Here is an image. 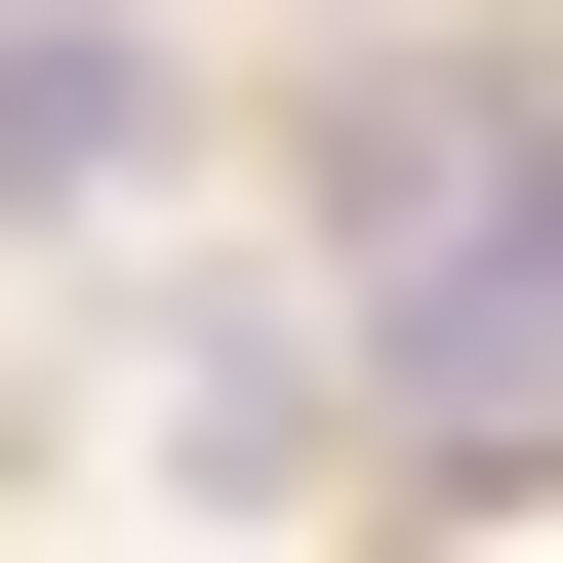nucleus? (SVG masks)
I'll return each mask as SVG.
<instances>
[{"label":"nucleus","instance_id":"1","mask_svg":"<svg viewBox=\"0 0 563 563\" xmlns=\"http://www.w3.org/2000/svg\"><path fill=\"white\" fill-rule=\"evenodd\" d=\"M523 162H563V81H523V41H363V81H322V242H363V282H443Z\"/></svg>","mask_w":563,"mask_h":563},{"label":"nucleus","instance_id":"2","mask_svg":"<svg viewBox=\"0 0 563 563\" xmlns=\"http://www.w3.org/2000/svg\"><path fill=\"white\" fill-rule=\"evenodd\" d=\"M162 162H201V41L162 0H0V242H121Z\"/></svg>","mask_w":563,"mask_h":563}]
</instances>
